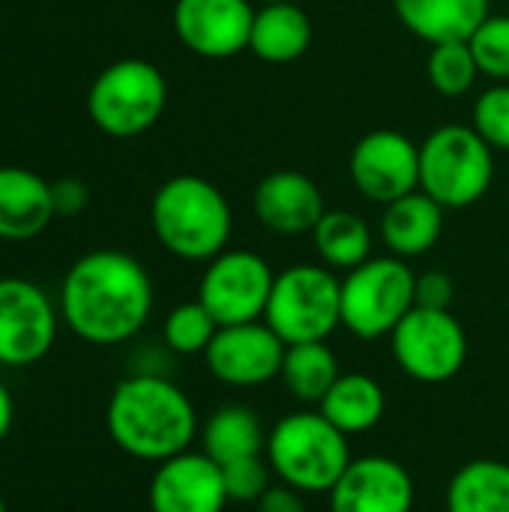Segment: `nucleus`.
I'll list each match as a JSON object with an SVG mask.
<instances>
[{
    "label": "nucleus",
    "instance_id": "f257e3e1",
    "mask_svg": "<svg viewBox=\"0 0 509 512\" xmlns=\"http://www.w3.org/2000/svg\"><path fill=\"white\" fill-rule=\"evenodd\" d=\"M60 312L78 339L123 345L144 330L153 312L150 273L120 249L87 252L63 276Z\"/></svg>",
    "mask_w": 509,
    "mask_h": 512
},
{
    "label": "nucleus",
    "instance_id": "f03ea898",
    "mask_svg": "<svg viewBox=\"0 0 509 512\" xmlns=\"http://www.w3.org/2000/svg\"><path fill=\"white\" fill-rule=\"evenodd\" d=\"M105 426L126 456L159 465L192 450L198 414L174 381L159 372H135L114 387Z\"/></svg>",
    "mask_w": 509,
    "mask_h": 512
},
{
    "label": "nucleus",
    "instance_id": "7ed1b4c3",
    "mask_svg": "<svg viewBox=\"0 0 509 512\" xmlns=\"http://www.w3.org/2000/svg\"><path fill=\"white\" fill-rule=\"evenodd\" d=\"M150 225L174 258L213 261L228 249L234 216L219 186L195 174H177L156 189Z\"/></svg>",
    "mask_w": 509,
    "mask_h": 512
},
{
    "label": "nucleus",
    "instance_id": "20e7f679",
    "mask_svg": "<svg viewBox=\"0 0 509 512\" xmlns=\"http://www.w3.org/2000/svg\"><path fill=\"white\" fill-rule=\"evenodd\" d=\"M264 456L279 483L303 495H330L351 465L348 435L339 432L318 408L294 411L276 420Z\"/></svg>",
    "mask_w": 509,
    "mask_h": 512
},
{
    "label": "nucleus",
    "instance_id": "39448f33",
    "mask_svg": "<svg viewBox=\"0 0 509 512\" xmlns=\"http://www.w3.org/2000/svg\"><path fill=\"white\" fill-rule=\"evenodd\" d=\"M168 105L162 69L141 57L108 63L87 90V114L111 138H135L153 129Z\"/></svg>",
    "mask_w": 509,
    "mask_h": 512
},
{
    "label": "nucleus",
    "instance_id": "423d86ee",
    "mask_svg": "<svg viewBox=\"0 0 509 512\" xmlns=\"http://www.w3.org/2000/svg\"><path fill=\"white\" fill-rule=\"evenodd\" d=\"M492 180L495 156L474 126H441L420 144V189L444 210L477 204Z\"/></svg>",
    "mask_w": 509,
    "mask_h": 512
},
{
    "label": "nucleus",
    "instance_id": "0eeeda50",
    "mask_svg": "<svg viewBox=\"0 0 509 512\" xmlns=\"http://www.w3.org/2000/svg\"><path fill=\"white\" fill-rule=\"evenodd\" d=\"M264 321L285 345L327 342L342 327L339 276L321 264H294L276 273Z\"/></svg>",
    "mask_w": 509,
    "mask_h": 512
},
{
    "label": "nucleus",
    "instance_id": "6e6552de",
    "mask_svg": "<svg viewBox=\"0 0 509 512\" xmlns=\"http://www.w3.org/2000/svg\"><path fill=\"white\" fill-rule=\"evenodd\" d=\"M414 291L417 273L405 258H369L342 279V327L363 342L384 339L417 306Z\"/></svg>",
    "mask_w": 509,
    "mask_h": 512
},
{
    "label": "nucleus",
    "instance_id": "1a4fd4ad",
    "mask_svg": "<svg viewBox=\"0 0 509 512\" xmlns=\"http://www.w3.org/2000/svg\"><path fill=\"white\" fill-rule=\"evenodd\" d=\"M396 366L420 384L453 381L468 360V336L450 309L414 306L390 333Z\"/></svg>",
    "mask_w": 509,
    "mask_h": 512
},
{
    "label": "nucleus",
    "instance_id": "9d476101",
    "mask_svg": "<svg viewBox=\"0 0 509 512\" xmlns=\"http://www.w3.org/2000/svg\"><path fill=\"white\" fill-rule=\"evenodd\" d=\"M273 282L276 273L258 252L225 249L222 255L207 261L198 285V300L219 327L264 321Z\"/></svg>",
    "mask_w": 509,
    "mask_h": 512
},
{
    "label": "nucleus",
    "instance_id": "9b49d317",
    "mask_svg": "<svg viewBox=\"0 0 509 512\" xmlns=\"http://www.w3.org/2000/svg\"><path fill=\"white\" fill-rule=\"evenodd\" d=\"M57 339V309L30 279H0V366L24 369L48 357Z\"/></svg>",
    "mask_w": 509,
    "mask_h": 512
},
{
    "label": "nucleus",
    "instance_id": "f8f14e48",
    "mask_svg": "<svg viewBox=\"0 0 509 512\" xmlns=\"http://www.w3.org/2000/svg\"><path fill=\"white\" fill-rule=\"evenodd\" d=\"M285 348L288 345L267 327V321L231 324L219 327L204 351V363L219 384L249 390L279 378Z\"/></svg>",
    "mask_w": 509,
    "mask_h": 512
},
{
    "label": "nucleus",
    "instance_id": "ddd939ff",
    "mask_svg": "<svg viewBox=\"0 0 509 512\" xmlns=\"http://www.w3.org/2000/svg\"><path fill=\"white\" fill-rule=\"evenodd\" d=\"M348 171L363 198L390 204L420 189V144L396 129H375L354 144Z\"/></svg>",
    "mask_w": 509,
    "mask_h": 512
},
{
    "label": "nucleus",
    "instance_id": "4468645a",
    "mask_svg": "<svg viewBox=\"0 0 509 512\" xmlns=\"http://www.w3.org/2000/svg\"><path fill=\"white\" fill-rule=\"evenodd\" d=\"M252 21V0H177L171 12L183 48L207 60H228L249 48Z\"/></svg>",
    "mask_w": 509,
    "mask_h": 512
},
{
    "label": "nucleus",
    "instance_id": "2eb2a0df",
    "mask_svg": "<svg viewBox=\"0 0 509 512\" xmlns=\"http://www.w3.org/2000/svg\"><path fill=\"white\" fill-rule=\"evenodd\" d=\"M147 504L150 512H225L231 501L222 468L204 450H186L156 465Z\"/></svg>",
    "mask_w": 509,
    "mask_h": 512
},
{
    "label": "nucleus",
    "instance_id": "dca6fc26",
    "mask_svg": "<svg viewBox=\"0 0 509 512\" xmlns=\"http://www.w3.org/2000/svg\"><path fill=\"white\" fill-rule=\"evenodd\" d=\"M414 480L408 468L387 456L351 459L330 489V512H411Z\"/></svg>",
    "mask_w": 509,
    "mask_h": 512
},
{
    "label": "nucleus",
    "instance_id": "f3484780",
    "mask_svg": "<svg viewBox=\"0 0 509 512\" xmlns=\"http://www.w3.org/2000/svg\"><path fill=\"white\" fill-rule=\"evenodd\" d=\"M252 210L267 231L282 237L312 234L327 213L321 186L309 174L291 168L273 171L255 186Z\"/></svg>",
    "mask_w": 509,
    "mask_h": 512
},
{
    "label": "nucleus",
    "instance_id": "a211bd4d",
    "mask_svg": "<svg viewBox=\"0 0 509 512\" xmlns=\"http://www.w3.org/2000/svg\"><path fill=\"white\" fill-rule=\"evenodd\" d=\"M54 216V192L45 177L21 165H0V240H33Z\"/></svg>",
    "mask_w": 509,
    "mask_h": 512
},
{
    "label": "nucleus",
    "instance_id": "6ab92c4d",
    "mask_svg": "<svg viewBox=\"0 0 509 512\" xmlns=\"http://www.w3.org/2000/svg\"><path fill=\"white\" fill-rule=\"evenodd\" d=\"M444 231V207L429 198L423 189L408 192L390 204H384L381 216V240L396 258H420L441 240Z\"/></svg>",
    "mask_w": 509,
    "mask_h": 512
},
{
    "label": "nucleus",
    "instance_id": "aec40b11",
    "mask_svg": "<svg viewBox=\"0 0 509 512\" xmlns=\"http://www.w3.org/2000/svg\"><path fill=\"white\" fill-rule=\"evenodd\" d=\"M405 30L429 45L465 42L492 15L489 0H393Z\"/></svg>",
    "mask_w": 509,
    "mask_h": 512
},
{
    "label": "nucleus",
    "instance_id": "412c9836",
    "mask_svg": "<svg viewBox=\"0 0 509 512\" xmlns=\"http://www.w3.org/2000/svg\"><path fill=\"white\" fill-rule=\"evenodd\" d=\"M312 36V18L294 0L261 3V9H255L249 51L267 63H291L309 51Z\"/></svg>",
    "mask_w": 509,
    "mask_h": 512
},
{
    "label": "nucleus",
    "instance_id": "4be33fe9",
    "mask_svg": "<svg viewBox=\"0 0 509 512\" xmlns=\"http://www.w3.org/2000/svg\"><path fill=\"white\" fill-rule=\"evenodd\" d=\"M318 411L348 438L372 432L387 414L384 387L363 372H342L330 393L321 399Z\"/></svg>",
    "mask_w": 509,
    "mask_h": 512
},
{
    "label": "nucleus",
    "instance_id": "5701e85b",
    "mask_svg": "<svg viewBox=\"0 0 509 512\" xmlns=\"http://www.w3.org/2000/svg\"><path fill=\"white\" fill-rule=\"evenodd\" d=\"M204 453L222 468L237 459L264 456L267 435L261 426V417L249 405H225L213 411L201 429Z\"/></svg>",
    "mask_w": 509,
    "mask_h": 512
},
{
    "label": "nucleus",
    "instance_id": "b1692460",
    "mask_svg": "<svg viewBox=\"0 0 509 512\" xmlns=\"http://www.w3.org/2000/svg\"><path fill=\"white\" fill-rule=\"evenodd\" d=\"M447 512H509V465L474 459L447 486Z\"/></svg>",
    "mask_w": 509,
    "mask_h": 512
},
{
    "label": "nucleus",
    "instance_id": "393cba45",
    "mask_svg": "<svg viewBox=\"0 0 509 512\" xmlns=\"http://www.w3.org/2000/svg\"><path fill=\"white\" fill-rule=\"evenodd\" d=\"M339 375V360L327 342H300L285 348L279 378L297 402L318 408L330 387L339 381Z\"/></svg>",
    "mask_w": 509,
    "mask_h": 512
},
{
    "label": "nucleus",
    "instance_id": "a878e982",
    "mask_svg": "<svg viewBox=\"0 0 509 512\" xmlns=\"http://www.w3.org/2000/svg\"><path fill=\"white\" fill-rule=\"evenodd\" d=\"M315 249L330 270H354L372 258V228L354 210H327L312 228Z\"/></svg>",
    "mask_w": 509,
    "mask_h": 512
},
{
    "label": "nucleus",
    "instance_id": "bb28decb",
    "mask_svg": "<svg viewBox=\"0 0 509 512\" xmlns=\"http://www.w3.org/2000/svg\"><path fill=\"white\" fill-rule=\"evenodd\" d=\"M426 72H429V84L447 96V99H459L465 96L480 75V66L474 60V51L465 42H441L432 45L429 60H426Z\"/></svg>",
    "mask_w": 509,
    "mask_h": 512
},
{
    "label": "nucleus",
    "instance_id": "cd10ccee",
    "mask_svg": "<svg viewBox=\"0 0 509 512\" xmlns=\"http://www.w3.org/2000/svg\"><path fill=\"white\" fill-rule=\"evenodd\" d=\"M216 333H219V324L204 309L201 300H189V303L174 306L162 324V339H165L168 351H174L180 357L204 354Z\"/></svg>",
    "mask_w": 509,
    "mask_h": 512
},
{
    "label": "nucleus",
    "instance_id": "c85d7f7f",
    "mask_svg": "<svg viewBox=\"0 0 509 512\" xmlns=\"http://www.w3.org/2000/svg\"><path fill=\"white\" fill-rule=\"evenodd\" d=\"M480 75L509 84V15H489L468 39Z\"/></svg>",
    "mask_w": 509,
    "mask_h": 512
},
{
    "label": "nucleus",
    "instance_id": "c756f323",
    "mask_svg": "<svg viewBox=\"0 0 509 512\" xmlns=\"http://www.w3.org/2000/svg\"><path fill=\"white\" fill-rule=\"evenodd\" d=\"M471 126L492 150H509V84H495L477 96Z\"/></svg>",
    "mask_w": 509,
    "mask_h": 512
},
{
    "label": "nucleus",
    "instance_id": "7c9ffc66",
    "mask_svg": "<svg viewBox=\"0 0 509 512\" xmlns=\"http://www.w3.org/2000/svg\"><path fill=\"white\" fill-rule=\"evenodd\" d=\"M273 468L267 462V456H249V459H237L231 465H222V480H225V492L231 504H258L261 495L273 486Z\"/></svg>",
    "mask_w": 509,
    "mask_h": 512
},
{
    "label": "nucleus",
    "instance_id": "2f4dec72",
    "mask_svg": "<svg viewBox=\"0 0 509 512\" xmlns=\"http://www.w3.org/2000/svg\"><path fill=\"white\" fill-rule=\"evenodd\" d=\"M417 306L423 309H450L453 297H456V285L447 273L441 270H429L423 276H417Z\"/></svg>",
    "mask_w": 509,
    "mask_h": 512
},
{
    "label": "nucleus",
    "instance_id": "473e14b6",
    "mask_svg": "<svg viewBox=\"0 0 509 512\" xmlns=\"http://www.w3.org/2000/svg\"><path fill=\"white\" fill-rule=\"evenodd\" d=\"M51 192H54V213L57 216H78L87 207V186L81 180L51 183Z\"/></svg>",
    "mask_w": 509,
    "mask_h": 512
},
{
    "label": "nucleus",
    "instance_id": "72a5a7b5",
    "mask_svg": "<svg viewBox=\"0 0 509 512\" xmlns=\"http://www.w3.org/2000/svg\"><path fill=\"white\" fill-rule=\"evenodd\" d=\"M255 507L258 512H306V501H303V492H297L285 483H276L261 495V501Z\"/></svg>",
    "mask_w": 509,
    "mask_h": 512
},
{
    "label": "nucleus",
    "instance_id": "f704fd0d",
    "mask_svg": "<svg viewBox=\"0 0 509 512\" xmlns=\"http://www.w3.org/2000/svg\"><path fill=\"white\" fill-rule=\"evenodd\" d=\"M12 423H15V402H12V393L6 390V384L0 381V441L9 435Z\"/></svg>",
    "mask_w": 509,
    "mask_h": 512
},
{
    "label": "nucleus",
    "instance_id": "c9c22d12",
    "mask_svg": "<svg viewBox=\"0 0 509 512\" xmlns=\"http://www.w3.org/2000/svg\"><path fill=\"white\" fill-rule=\"evenodd\" d=\"M0 512H6V501L3 498H0Z\"/></svg>",
    "mask_w": 509,
    "mask_h": 512
},
{
    "label": "nucleus",
    "instance_id": "e433bc0d",
    "mask_svg": "<svg viewBox=\"0 0 509 512\" xmlns=\"http://www.w3.org/2000/svg\"><path fill=\"white\" fill-rule=\"evenodd\" d=\"M258 3H282V0H258Z\"/></svg>",
    "mask_w": 509,
    "mask_h": 512
}]
</instances>
